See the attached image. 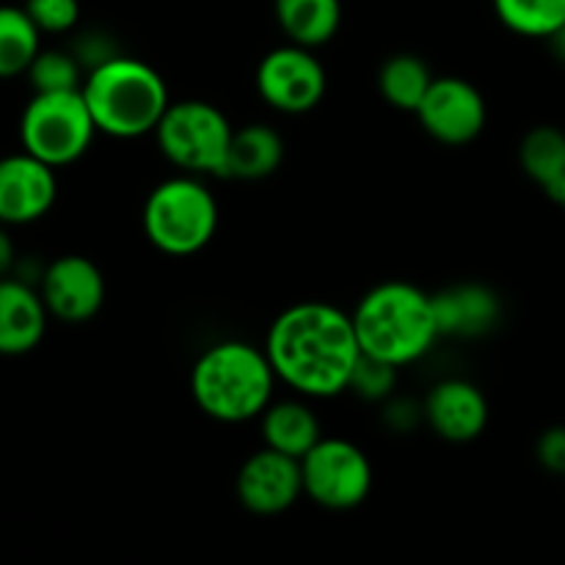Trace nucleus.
Listing matches in <instances>:
<instances>
[{
    "label": "nucleus",
    "instance_id": "f257e3e1",
    "mask_svg": "<svg viewBox=\"0 0 565 565\" xmlns=\"http://www.w3.org/2000/svg\"><path fill=\"white\" fill-rule=\"evenodd\" d=\"M265 353L276 379L301 397H337L362 359L353 318L323 301L287 307L270 323Z\"/></svg>",
    "mask_w": 565,
    "mask_h": 565
},
{
    "label": "nucleus",
    "instance_id": "f03ea898",
    "mask_svg": "<svg viewBox=\"0 0 565 565\" xmlns=\"http://www.w3.org/2000/svg\"><path fill=\"white\" fill-rule=\"evenodd\" d=\"M353 329L364 356L395 367L419 362L439 340L434 296L408 281H384L353 309Z\"/></svg>",
    "mask_w": 565,
    "mask_h": 565
},
{
    "label": "nucleus",
    "instance_id": "7ed1b4c3",
    "mask_svg": "<svg viewBox=\"0 0 565 565\" xmlns=\"http://www.w3.org/2000/svg\"><path fill=\"white\" fill-rule=\"evenodd\" d=\"M276 373L265 348L226 340L207 348L191 373V395L210 419L224 425L257 419L274 401Z\"/></svg>",
    "mask_w": 565,
    "mask_h": 565
},
{
    "label": "nucleus",
    "instance_id": "20e7f679",
    "mask_svg": "<svg viewBox=\"0 0 565 565\" xmlns=\"http://www.w3.org/2000/svg\"><path fill=\"white\" fill-rule=\"evenodd\" d=\"M97 132L114 138H141L158 130L171 105L158 70L138 58L114 55L88 72L81 86Z\"/></svg>",
    "mask_w": 565,
    "mask_h": 565
},
{
    "label": "nucleus",
    "instance_id": "39448f33",
    "mask_svg": "<svg viewBox=\"0 0 565 565\" xmlns=\"http://www.w3.org/2000/svg\"><path fill=\"white\" fill-rule=\"evenodd\" d=\"M143 235L169 257L199 254L218 230V202L199 174L171 177L143 204Z\"/></svg>",
    "mask_w": 565,
    "mask_h": 565
},
{
    "label": "nucleus",
    "instance_id": "423d86ee",
    "mask_svg": "<svg viewBox=\"0 0 565 565\" xmlns=\"http://www.w3.org/2000/svg\"><path fill=\"white\" fill-rule=\"evenodd\" d=\"M235 127L204 99H180L166 108L154 138L169 163L185 174H213L221 177L230 152V141Z\"/></svg>",
    "mask_w": 565,
    "mask_h": 565
},
{
    "label": "nucleus",
    "instance_id": "0eeeda50",
    "mask_svg": "<svg viewBox=\"0 0 565 565\" xmlns=\"http://www.w3.org/2000/svg\"><path fill=\"white\" fill-rule=\"evenodd\" d=\"M97 125L83 92L33 94L20 119V141L25 152L53 169L70 166L88 152Z\"/></svg>",
    "mask_w": 565,
    "mask_h": 565
},
{
    "label": "nucleus",
    "instance_id": "6e6552de",
    "mask_svg": "<svg viewBox=\"0 0 565 565\" xmlns=\"http://www.w3.org/2000/svg\"><path fill=\"white\" fill-rule=\"evenodd\" d=\"M303 494L326 511H351L370 497L373 463L348 439H320L301 458Z\"/></svg>",
    "mask_w": 565,
    "mask_h": 565
},
{
    "label": "nucleus",
    "instance_id": "1a4fd4ad",
    "mask_svg": "<svg viewBox=\"0 0 565 565\" xmlns=\"http://www.w3.org/2000/svg\"><path fill=\"white\" fill-rule=\"evenodd\" d=\"M326 77L323 64L315 58L312 47L303 44H285L276 47L259 61L257 66V92L265 103L279 114H307L318 108L320 99L326 97Z\"/></svg>",
    "mask_w": 565,
    "mask_h": 565
},
{
    "label": "nucleus",
    "instance_id": "9d476101",
    "mask_svg": "<svg viewBox=\"0 0 565 565\" xmlns=\"http://www.w3.org/2000/svg\"><path fill=\"white\" fill-rule=\"evenodd\" d=\"M423 130L445 147H467L486 130L489 108L478 88L463 77H434L417 108Z\"/></svg>",
    "mask_w": 565,
    "mask_h": 565
},
{
    "label": "nucleus",
    "instance_id": "9b49d317",
    "mask_svg": "<svg viewBox=\"0 0 565 565\" xmlns=\"http://www.w3.org/2000/svg\"><path fill=\"white\" fill-rule=\"evenodd\" d=\"M235 491L241 505L254 516H279L301 500V461L263 447L243 461Z\"/></svg>",
    "mask_w": 565,
    "mask_h": 565
},
{
    "label": "nucleus",
    "instance_id": "f8f14e48",
    "mask_svg": "<svg viewBox=\"0 0 565 565\" xmlns=\"http://www.w3.org/2000/svg\"><path fill=\"white\" fill-rule=\"evenodd\" d=\"M58 196L55 169L22 149L0 158V224L22 226L44 218Z\"/></svg>",
    "mask_w": 565,
    "mask_h": 565
},
{
    "label": "nucleus",
    "instance_id": "ddd939ff",
    "mask_svg": "<svg viewBox=\"0 0 565 565\" xmlns=\"http://www.w3.org/2000/svg\"><path fill=\"white\" fill-rule=\"evenodd\" d=\"M42 301L53 318L64 323H86L105 303L103 274L88 257L64 254L44 270Z\"/></svg>",
    "mask_w": 565,
    "mask_h": 565
},
{
    "label": "nucleus",
    "instance_id": "4468645a",
    "mask_svg": "<svg viewBox=\"0 0 565 565\" xmlns=\"http://www.w3.org/2000/svg\"><path fill=\"white\" fill-rule=\"evenodd\" d=\"M423 414L439 439L467 445L483 436L489 425V401L483 390L469 381L447 379L428 392Z\"/></svg>",
    "mask_w": 565,
    "mask_h": 565
},
{
    "label": "nucleus",
    "instance_id": "2eb2a0df",
    "mask_svg": "<svg viewBox=\"0 0 565 565\" xmlns=\"http://www.w3.org/2000/svg\"><path fill=\"white\" fill-rule=\"evenodd\" d=\"M42 292L20 279H0V356H22L42 342L47 331Z\"/></svg>",
    "mask_w": 565,
    "mask_h": 565
},
{
    "label": "nucleus",
    "instance_id": "dca6fc26",
    "mask_svg": "<svg viewBox=\"0 0 565 565\" xmlns=\"http://www.w3.org/2000/svg\"><path fill=\"white\" fill-rule=\"evenodd\" d=\"M441 337H480L500 320V298L483 285H458L434 296Z\"/></svg>",
    "mask_w": 565,
    "mask_h": 565
},
{
    "label": "nucleus",
    "instance_id": "f3484780",
    "mask_svg": "<svg viewBox=\"0 0 565 565\" xmlns=\"http://www.w3.org/2000/svg\"><path fill=\"white\" fill-rule=\"evenodd\" d=\"M285 160V138L268 125L241 127L232 132L230 152H226V163L221 177L224 180H265L274 174Z\"/></svg>",
    "mask_w": 565,
    "mask_h": 565
},
{
    "label": "nucleus",
    "instance_id": "a211bd4d",
    "mask_svg": "<svg viewBox=\"0 0 565 565\" xmlns=\"http://www.w3.org/2000/svg\"><path fill=\"white\" fill-rule=\"evenodd\" d=\"M259 430H263L265 447L298 458V461L323 439L318 417L303 401H270L268 408L259 414Z\"/></svg>",
    "mask_w": 565,
    "mask_h": 565
},
{
    "label": "nucleus",
    "instance_id": "6ab92c4d",
    "mask_svg": "<svg viewBox=\"0 0 565 565\" xmlns=\"http://www.w3.org/2000/svg\"><path fill=\"white\" fill-rule=\"evenodd\" d=\"M274 14L287 39L303 47H320L337 36L342 22L340 0H274Z\"/></svg>",
    "mask_w": 565,
    "mask_h": 565
},
{
    "label": "nucleus",
    "instance_id": "aec40b11",
    "mask_svg": "<svg viewBox=\"0 0 565 565\" xmlns=\"http://www.w3.org/2000/svg\"><path fill=\"white\" fill-rule=\"evenodd\" d=\"M519 166L546 196L555 199L565 182V132L561 127H533L519 143Z\"/></svg>",
    "mask_w": 565,
    "mask_h": 565
},
{
    "label": "nucleus",
    "instance_id": "412c9836",
    "mask_svg": "<svg viewBox=\"0 0 565 565\" xmlns=\"http://www.w3.org/2000/svg\"><path fill=\"white\" fill-rule=\"evenodd\" d=\"M430 83H434V75H430L428 64L412 53L392 55V58L384 61L379 72L381 97L392 108L412 110V114H417V108L423 105Z\"/></svg>",
    "mask_w": 565,
    "mask_h": 565
},
{
    "label": "nucleus",
    "instance_id": "4be33fe9",
    "mask_svg": "<svg viewBox=\"0 0 565 565\" xmlns=\"http://www.w3.org/2000/svg\"><path fill=\"white\" fill-rule=\"evenodd\" d=\"M42 50V31L20 6H0V77L25 75Z\"/></svg>",
    "mask_w": 565,
    "mask_h": 565
},
{
    "label": "nucleus",
    "instance_id": "5701e85b",
    "mask_svg": "<svg viewBox=\"0 0 565 565\" xmlns=\"http://www.w3.org/2000/svg\"><path fill=\"white\" fill-rule=\"evenodd\" d=\"M508 31L530 39H550L565 22V0H494Z\"/></svg>",
    "mask_w": 565,
    "mask_h": 565
},
{
    "label": "nucleus",
    "instance_id": "b1692460",
    "mask_svg": "<svg viewBox=\"0 0 565 565\" xmlns=\"http://www.w3.org/2000/svg\"><path fill=\"white\" fill-rule=\"evenodd\" d=\"M25 75L31 81L33 94L77 92L83 86L81 66L64 50H39V55L28 66Z\"/></svg>",
    "mask_w": 565,
    "mask_h": 565
},
{
    "label": "nucleus",
    "instance_id": "393cba45",
    "mask_svg": "<svg viewBox=\"0 0 565 565\" xmlns=\"http://www.w3.org/2000/svg\"><path fill=\"white\" fill-rule=\"evenodd\" d=\"M397 384V367L390 362H381V359L364 356L359 359L356 370L351 375V386L348 390L356 392L364 401H384L392 395Z\"/></svg>",
    "mask_w": 565,
    "mask_h": 565
},
{
    "label": "nucleus",
    "instance_id": "a878e982",
    "mask_svg": "<svg viewBox=\"0 0 565 565\" xmlns=\"http://www.w3.org/2000/svg\"><path fill=\"white\" fill-rule=\"evenodd\" d=\"M22 9L28 11L42 33H66L81 20V3L77 0H25Z\"/></svg>",
    "mask_w": 565,
    "mask_h": 565
},
{
    "label": "nucleus",
    "instance_id": "bb28decb",
    "mask_svg": "<svg viewBox=\"0 0 565 565\" xmlns=\"http://www.w3.org/2000/svg\"><path fill=\"white\" fill-rule=\"evenodd\" d=\"M535 456H539V463L544 469L565 475V425H555V428H546L541 434Z\"/></svg>",
    "mask_w": 565,
    "mask_h": 565
},
{
    "label": "nucleus",
    "instance_id": "cd10ccee",
    "mask_svg": "<svg viewBox=\"0 0 565 565\" xmlns=\"http://www.w3.org/2000/svg\"><path fill=\"white\" fill-rule=\"evenodd\" d=\"M6 224H0V279L9 276V270L14 268V241L9 237V232L3 230Z\"/></svg>",
    "mask_w": 565,
    "mask_h": 565
},
{
    "label": "nucleus",
    "instance_id": "c85d7f7f",
    "mask_svg": "<svg viewBox=\"0 0 565 565\" xmlns=\"http://www.w3.org/2000/svg\"><path fill=\"white\" fill-rule=\"evenodd\" d=\"M550 42H552V50H555V55H557V58H561L563 64H565V22H563L561 28H557L555 33H552V36H550Z\"/></svg>",
    "mask_w": 565,
    "mask_h": 565
},
{
    "label": "nucleus",
    "instance_id": "c756f323",
    "mask_svg": "<svg viewBox=\"0 0 565 565\" xmlns=\"http://www.w3.org/2000/svg\"><path fill=\"white\" fill-rule=\"evenodd\" d=\"M555 202H557V204H561V207L565 210V182H563V185H561V191H557Z\"/></svg>",
    "mask_w": 565,
    "mask_h": 565
}]
</instances>
